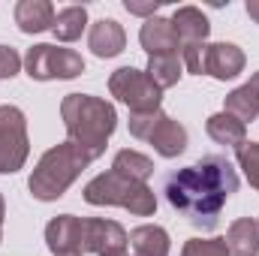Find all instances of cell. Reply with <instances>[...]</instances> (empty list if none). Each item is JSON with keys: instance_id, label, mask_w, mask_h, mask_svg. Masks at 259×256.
<instances>
[{"instance_id": "cell-15", "label": "cell", "mask_w": 259, "mask_h": 256, "mask_svg": "<svg viewBox=\"0 0 259 256\" xmlns=\"http://www.w3.org/2000/svg\"><path fill=\"white\" fill-rule=\"evenodd\" d=\"M15 24L24 33H42L55 24V6L49 0H21L15 6Z\"/></svg>"}, {"instance_id": "cell-17", "label": "cell", "mask_w": 259, "mask_h": 256, "mask_svg": "<svg viewBox=\"0 0 259 256\" xmlns=\"http://www.w3.org/2000/svg\"><path fill=\"white\" fill-rule=\"evenodd\" d=\"M223 241L229 247V256H256L259 253V223L250 220V217L235 220Z\"/></svg>"}, {"instance_id": "cell-26", "label": "cell", "mask_w": 259, "mask_h": 256, "mask_svg": "<svg viewBox=\"0 0 259 256\" xmlns=\"http://www.w3.org/2000/svg\"><path fill=\"white\" fill-rule=\"evenodd\" d=\"M160 118H163V112H145V115H130V133L136 136V139H151V133L154 127L160 124Z\"/></svg>"}, {"instance_id": "cell-29", "label": "cell", "mask_w": 259, "mask_h": 256, "mask_svg": "<svg viewBox=\"0 0 259 256\" xmlns=\"http://www.w3.org/2000/svg\"><path fill=\"white\" fill-rule=\"evenodd\" d=\"M247 15L259 24V0H247Z\"/></svg>"}, {"instance_id": "cell-11", "label": "cell", "mask_w": 259, "mask_h": 256, "mask_svg": "<svg viewBox=\"0 0 259 256\" xmlns=\"http://www.w3.org/2000/svg\"><path fill=\"white\" fill-rule=\"evenodd\" d=\"M88 46L97 58H115L124 52L127 46V33L124 27L115 21V18H100L91 24V33H88Z\"/></svg>"}, {"instance_id": "cell-10", "label": "cell", "mask_w": 259, "mask_h": 256, "mask_svg": "<svg viewBox=\"0 0 259 256\" xmlns=\"http://www.w3.org/2000/svg\"><path fill=\"white\" fill-rule=\"evenodd\" d=\"M139 42L142 49L151 55V58H166V55H178L181 52V42L172 30V21L169 18H148L139 30Z\"/></svg>"}, {"instance_id": "cell-12", "label": "cell", "mask_w": 259, "mask_h": 256, "mask_svg": "<svg viewBox=\"0 0 259 256\" xmlns=\"http://www.w3.org/2000/svg\"><path fill=\"white\" fill-rule=\"evenodd\" d=\"M169 21H172V30H175V36H178L181 49H184V46H193V42H205L208 33H211L208 18H205L202 9H196V6H181V9H175V15H172Z\"/></svg>"}, {"instance_id": "cell-6", "label": "cell", "mask_w": 259, "mask_h": 256, "mask_svg": "<svg viewBox=\"0 0 259 256\" xmlns=\"http://www.w3.org/2000/svg\"><path fill=\"white\" fill-rule=\"evenodd\" d=\"M27 75L36 81H52V78H75L84 72V58L72 49H58V46H33L24 58Z\"/></svg>"}, {"instance_id": "cell-4", "label": "cell", "mask_w": 259, "mask_h": 256, "mask_svg": "<svg viewBox=\"0 0 259 256\" xmlns=\"http://www.w3.org/2000/svg\"><path fill=\"white\" fill-rule=\"evenodd\" d=\"M84 202H91V205H118V208H127L130 214H139V217H151L157 211V196L148 184L124 178L112 169L97 175L94 181H88Z\"/></svg>"}, {"instance_id": "cell-19", "label": "cell", "mask_w": 259, "mask_h": 256, "mask_svg": "<svg viewBox=\"0 0 259 256\" xmlns=\"http://www.w3.org/2000/svg\"><path fill=\"white\" fill-rule=\"evenodd\" d=\"M205 130H208V136L217 142V145H232V148H241L247 139V130H244V124L241 121H235L232 115H226V112H220V115H211L208 118V124H205Z\"/></svg>"}, {"instance_id": "cell-30", "label": "cell", "mask_w": 259, "mask_h": 256, "mask_svg": "<svg viewBox=\"0 0 259 256\" xmlns=\"http://www.w3.org/2000/svg\"><path fill=\"white\" fill-rule=\"evenodd\" d=\"M0 238H3V196H0Z\"/></svg>"}, {"instance_id": "cell-27", "label": "cell", "mask_w": 259, "mask_h": 256, "mask_svg": "<svg viewBox=\"0 0 259 256\" xmlns=\"http://www.w3.org/2000/svg\"><path fill=\"white\" fill-rule=\"evenodd\" d=\"M18 69H21L18 52L9 46H0V78H12V75H18Z\"/></svg>"}, {"instance_id": "cell-5", "label": "cell", "mask_w": 259, "mask_h": 256, "mask_svg": "<svg viewBox=\"0 0 259 256\" xmlns=\"http://www.w3.org/2000/svg\"><path fill=\"white\" fill-rule=\"evenodd\" d=\"M109 91H112V97H118L121 103H127L130 115L160 112L163 91L151 81V75H148L145 69H136V66H121V69H115L112 78H109Z\"/></svg>"}, {"instance_id": "cell-16", "label": "cell", "mask_w": 259, "mask_h": 256, "mask_svg": "<svg viewBox=\"0 0 259 256\" xmlns=\"http://www.w3.org/2000/svg\"><path fill=\"white\" fill-rule=\"evenodd\" d=\"M244 69V52L232 42H214L211 52H208V75L226 81V78H235L238 72Z\"/></svg>"}, {"instance_id": "cell-20", "label": "cell", "mask_w": 259, "mask_h": 256, "mask_svg": "<svg viewBox=\"0 0 259 256\" xmlns=\"http://www.w3.org/2000/svg\"><path fill=\"white\" fill-rule=\"evenodd\" d=\"M84 24H88V9L84 6H64L61 12H55L52 30H55V36L61 42H75L81 36Z\"/></svg>"}, {"instance_id": "cell-25", "label": "cell", "mask_w": 259, "mask_h": 256, "mask_svg": "<svg viewBox=\"0 0 259 256\" xmlns=\"http://www.w3.org/2000/svg\"><path fill=\"white\" fill-rule=\"evenodd\" d=\"M181 256H229V247L223 238H190Z\"/></svg>"}, {"instance_id": "cell-14", "label": "cell", "mask_w": 259, "mask_h": 256, "mask_svg": "<svg viewBox=\"0 0 259 256\" xmlns=\"http://www.w3.org/2000/svg\"><path fill=\"white\" fill-rule=\"evenodd\" d=\"M148 142L154 145V151H157L160 157L172 160V157L184 154V148H187V130L181 127L175 118L163 115V118H160V124L154 127V133H151V139H148Z\"/></svg>"}, {"instance_id": "cell-32", "label": "cell", "mask_w": 259, "mask_h": 256, "mask_svg": "<svg viewBox=\"0 0 259 256\" xmlns=\"http://www.w3.org/2000/svg\"><path fill=\"white\" fill-rule=\"evenodd\" d=\"M69 256H81V253H69Z\"/></svg>"}, {"instance_id": "cell-9", "label": "cell", "mask_w": 259, "mask_h": 256, "mask_svg": "<svg viewBox=\"0 0 259 256\" xmlns=\"http://www.w3.org/2000/svg\"><path fill=\"white\" fill-rule=\"evenodd\" d=\"M81 217L72 214H61L46 226V241L49 250L55 256H69V253H81ZM84 256V253H81Z\"/></svg>"}, {"instance_id": "cell-3", "label": "cell", "mask_w": 259, "mask_h": 256, "mask_svg": "<svg viewBox=\"0 0 259 256\" xmlns=\"http://www.w3.org/2000/svg\"><path fill=\"white\" fill-rule=\"evenodd\" d=\"M88 163H91V157H88L78 145H72V142L66 139V142L49 148V151L39 157V163H36V169H33L27 187H30V193H33L39 202H55V199H61V196L69 190V184L88 169Z\"/></svg>"}, {"instance_id": "cell-23", "label": "cell", "mask_w": 259, "mask_h": 256, "mask_svg": "<svg viewBox=\"0 0 259 256\" xmlns=\"http://www.w3.org/2000/svg\"><path fill=\"white\" fill-rule=\"evenodd\" d=\"M235 154H238V166L244 169L250 187L259 193V142H244L241 148H235Z\"/></svg>"}, {"instance_id": "cell-13", "label": "cell", "mask_w": 259, "mask_h": 256, "mask_svg": "<svg viewBox=\"0 0 259 256\" xmlns=\"http://www.w3.org/2000/svg\"><path fill=\"white\" fill-rule=\"evenodd\" d=\"M223 112H226V115H232V118H235V121H241V124L256 121V118H259V72L247 81V84L235 88V91L226 97Z\"/></svg>"}, {"instance_id": "cell-1", "label": "cell", "mask_w": 259, "mask_h": 256, "mask_svg": "<svg viewBox=\"0 0 259 256\" xmlns=\"http://www.w3.org/2000/svg\"><path fill=\"white\" fill-rule=\"evenodd\" d=\"M238 190L232 163L220 154H208L193 166L175 169L163 178V193L175 211H181L196 229H214L226 199Z\"/></svg>"}, {"instance_id": "cell-8", "label": "cell", "mask_w": 259, "mask_h": 256, "mask_svg": "<svg viewBox=\"0 0 259 256\" xmlns=\"http://www.w3.org/2000/svg\"><path fill=\"white\" fill-rule=\"evenodd\" d=\"M130 235L124 232L121 223L115 220H103V217H94V220H84L81 223V253H124Z\"/></svg>"}, {"instance_id": "cell-21", "label": "cell", "mask_w": 259, "mask_h": 256, "mask_svg": "<svg viewBox=\"0 0 259 256\" xmlns=\"http://www.w3.org/2000/svg\"><path fill=\"white\" fill-rule=\"evenodd\" d=\"M112 172H118V175H124V178H133V181H148V175L154 172V163L145 157V154H139V151H118L115 154V163H112Z\"/></svg>"}, {"instance_id": "cell-31", "label": "cell", "mask_w": 259, "mask_h": 256, "mask_svg": "<svg viewBox=\"0 0 259 256\" xmlns=\"http://www.w3.org/2000/svg\"><path fill=\"white\" fill-rule=\"evenodd\" d=\"M106 256H127V253H106Z\"/></svg>"}, {"instance_id": "cell-22", "label": "cell", "mask_w": 259, "mask_h": 256, "mask_svg": "<svg viewBox=\"0 0 259 256\" xmlns=\"http://www.w3.org/2000/svg\"><path fill=\"white\" fill-rule=\"evenodd\" d=\"M145 72L151 75V81H154V84H157L160 91H166V88L178 84V78H181V61H178V55H166V58H151Z\"/></svg>"}, {"instance_id": "cell-18", "label": "cell", "mask_w": 259, "mask_h": 256, "mask_svg": "<svg viewBox=\"0 0 259 256\" xmlns=\"http://www.w3.org/2000/svg\"><path fill=\"white\" fill-rule=\"evenodd\" d=\"M130 244L136 256H169V232L163 226H136Z\"/></svg>"}, {"instance_id": "cell-2", "label": "cell", "mask_w": 259, "mask_h": 256, "mask_svg": "<svg viewBox=\"0 0 259 256\" xmlns=\"http://www.w3.org/2000/svg\"><path fill=\"white\" fill-rule=\"evenodd\" d=\"M61 118L69 142L78 145L91 160H97L106 151L109 136L118 127L115 106L91 94H66L61 103Z\"/></svg>"}, {"instance_id": "cell-24", "label": "cell", "mask_w": 259, "mask_h": 256, "mask_svg": "<svg viewBox=\"0 0 259 256\" xmlns=\"http://www.w3.org/2000/svg\"><path fill=\"white\" fill-rule=\"evenodd\" d=\"M208 52H211L208 42L184 46V49H181V66H187L193 75H208Z\"/></svg>"}, {"instance_id": "cell-28", "label": "cell", "mask_w": 259, "mask_h": 256, "mask_svg": "<svg viewBox=\"0 0 259 256\" xmlns=\"http://www.w3.org/2000/svg\"><path fill=\"white\" fill-rule=\"evenodd\" d=\"M124 9L130 15H148L154 18V12L160 9V0H124Z\"/></svg>"}, {"instance_id": "cell-7", "label": "cell", "mask_w": 259, "mask_h": 256, "mask_svg": "<svg viewBox=\"0 0 259 256\" xmlns=\"http://www.w3.org/2000/svg\"><path fill=\"white\" fill-rule=\"evenodd\" d=\"M30 151L27 121L18 106H0V175H12L24 166Z\"/></svg>"}]
</instances>
